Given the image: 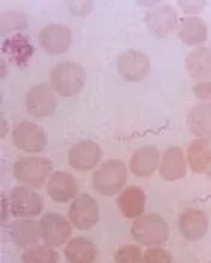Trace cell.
I'll list each match as a JSON object with an SVG mask.
<instances>
[{
	"label": "cell",
	"instance_id": "cell-23",
	"mask_svg": "<svg viewBox=\"0 0 211 263\" xmlns=\"http://www.w3.org/2000/svg\"><path fill=\"white\" fill-rule=\"evenodd\" d=\"M64 256L69 262L89 263L95 261L97 249L87 238L78 237L71 239L64 249Z\"/></svg>",
	"mask_w": 211,
	"mask_h": 263
},
{
	"label": "cell",
	"instance_id": "cell-7",
	"mask_svg": "<svg viewBox=\"0 0 211 263\" xmlns=\"http://www.w3.org/2000/svg\"><path fill=\"white\" fill-rule=\"evenodd\" d=\"M12 141L17 148L26 152H41L47 146V137L43 128L27 121L13 128Z\"/></svg>",
	"mask_w": 211,
	"mask_h": 263
},
{
	"label": "cell",
	"instance_id": "cell-34",
	"mask_svg": "<svg viewBox=\"0 0 211 263\" xmlns=\"http://www.w3.org/2000/svg\"><path fill=\"white\" fill-rule=\"evenodd\" d=\"M5 121L4 120H2V137H4L5 136V133H6V129H5Z\"/></svg>",
	"mask_w": 211,
	"mask_h": 263
},
{
	"label": "cell",
	"instance_id": "cell-22",
	"mask_svg": "<svg viewBox=\"0 0 211 263\" xmlns=\"http://www.w3.org/2000/svg\"><path fill=\"white\" fill-rule=\"evenodd\" d=\"M189 130L202 139H211V104L202 103L196 105L188 114Z\"/></svg>",
	"mask_w": 211,
	"mask_h": 263
},
{
	"label": "cell",
	"instance_id": "cell-13",
	"mask_svg": "<svg viewBox=\"0 0 211 263\" xmlns=\"http://www.w3.org/2000/svg\"><path fill=\"white\" fill-rule=\"evenodd\" d=\"M144 21L148 32L157 37L169 36L178 27V16L175 10L169 5L157 6L150 10Z\"/></svg>",
	"mask_w": 211,
	"mask_h": 263
},
{
	"label": "cell",
	"instance_id": "cell-29",
	"mask_svg": "<svg viewBox=\"0 0 211 263\" xmlns=\"http://www.w3.org/2000/svg\"><path fill=\"white\" fill-rule=\"evenodd\" d=\"M171 261V255L163 249L158 248L147 249L143 257L144 263H170Z\"/></svg>",
	"mask_w": 211,
	"mask_h": 263
},
{
	"label": "cell",
	"instance_id": "cell-16",
	"mask_svg": "<svg viewBox=\"0 0 211 263\" xmlns=\"http://www.w3.org/2000/svg\"><path fill=\"white\" fill-rule=\"evenodd\" d=\"M179 228L185 239L191 241L202 239L207 231L205 213L198 209L186 210L180 216Z\"/></svg>",
	"mask_w": 211,
	"mask_h": 263
},
{
	"label": "cell",
	"instance_id": "cell-15",
	"mask_svg": "<svg viewBox=\"0 0 211 263\" xmlns=\"http://www.w3.org/2000/svg\"><path fill=\"white\" fill-rule=\"evenodd\" d=\"M78 192V183L74 176L65 172H56L47 182V193L54 202L65 203L74 198Z\"/></svg>",
	"mask_w": 211,
	"mask_h": 263
},
{
	"label": "cell",
	"instance_id": "cell-30",
	"mask_svg": "<svg viewBox=\"0 0 211 263\" xmlns=\"http://www.w3.org/2000/svg\"><path fill=\"white\" fill-rule=\"evenodd\" d=\"M193 93H195L199 100L211 104V82H200V84H197L195 88H193Z\"/></svg>",
	"mask_w": 211,
	"mask_h": 263
},
{
	"label": "cell",
	"instance_id": "cell-9",
	"mask_svg": "<svg viewBox=\"0 0 211 263\" xmlns=\"http://www.w3.org/2000/svg\"><path fill=\"white\" fill-rule=\"evenodd\" d=\"M41 238L48 247H61L71 235V224L61 214L47 213L40 220Z\"/></svg>",
	"mask_w": 211,
	"mask_h": 263
},
{
	"label": "cell",
	"instance_id": "cell-3",
	"mask_svg": "<svg viewBox=\"0 0 211 263\" xmlns=\"http://www.w3.org/2000/svg\"><path fill=\"white\" fill-rule=\"evenodd\" d=\"M127 181V169L123 162L110 160L100 165L93 174V187L103 196H113L123 189Z\"/></svg>",
	"mask_w": 211,
	"mask_h": 263
},
{
	"label": "cell",
	"instance_id": "cell-35",
	"mask_svg": "<svg viewBox=\"0 0 211 263\" xmlns=\"http://www.w3.org/2000/svg\"><path fill=\"white\" fill-rule=\"evenodd\" d=\"M209 178H210V180H211V168H210V172H209Z\"/></svg>",
	"mask_w": 211,
	"mask_h": 263
},
{
	"label": "cell",
	"instance_id": "cell-14",
	"mask_svg": "<svg viewBox=\"0 0 211 263\" xmlns=\"http://www.w3.org/2000/svg\"><path fill=\"white\" fill-rule=\"evenodd\" d=\"M2 51L8 54L10 61L17 67H26L34 54V46L28 36L24 34H15L4 40Z\"/></svg>",
	"mask_w": 211,
	"mask_h": 263
},
{
	"label": "cell",
	"instance_id": "cell-31",
	"mask_svg": "<svg viewBox=\"0 0 211 263\" xmlns=\"http://www.w3.org/2000/svg\"><path fill=\"white\" fill-rule=\"evenodd\" d=\"M179 5L186 13H198L203 10L205 2H179Z\"/></svg>",
	"mask_w": 211,
	"mask_h": 263
},
{
	"label": "cell",
	"instance_id": "cell-33",
	"mask_svg": "<svg viewBox=\"0 0 211 263\" xmlns=\"http://www.w3.org/2000/svg\"><path fill=\"white\" fill-rule=\"evenodd\" d=\"M6 75V70H5V62L4 60H2V79H4Z\"/></svg>",
	"mask_w": 211,
	"mask_h": 263
},
{
	"label": "cell",
	"instance_id": "cell-28",
	"mask_svg": "<svg viewBox=\"0 0 211 263\" xmlns=\"http://www.w3.org/2000/svg\"><path fill=\"white\" fill-rule=\"evenodd\" d=\"M115 261L119 263H139L143 262L140 249L134 245H124L115 254Z\"/></svg>",
	"mask_w": 211,
	"mask_h": 263
},
{
	"label": "cell",
	"instance_id": "cell-11",
	"mask_svg": "<svg viewBox=\"0 0 211 263\" xmlns=\"http://www.w3.org/2000/svg\"><path fill=\"white\" fill-rule=\"evenodd\" d=\"M102 148L91 140H81L72 145L68 152V162L76 171H91L102 160Z\"/></svg>",
	"mask_w": 211,
	"mask_h": 263
},
{
	"label": "cell",
	"instance_id": "cell-18",
	"mask_svg": "<svg viewBox=\"0 0 211 263\" xmlns=\"http://www.w3.org/2000/svg\"><path fill=\"white\" fill-rule=\"evenodd\" d=\"M160 162L158 148L152 145L143 146L134 152L130 158V169L133 174L140 178H147L154 174Z\"/></svg>",
	"mask_w": 211,
	"mask_h": 263
},
{
	"label": "cell",
	"instance_id": "cell-21",
	"mask_svg": "<svg viewBox=\"0 0 211 263\" xmlns=\"http://www.w3.org/2000/svg\"><path fill=\"white\" fill-rule=\"evenodd\" d=\"M207 37V26L199 17H185L179 26V39L188 46L202 45Z\"/></svg>",
	"mask_w": 211,
	"mask_h": 263
},
{
	"label": "cell",
	"instance_id": "cell-1",
	"mask_svg": "<svg viewBox=\"0 0 211 263\" xmlns=\"http://www.w3.org/2000/svg\"><path fill=\"white\" fill-rule=\"evenodd\" d=\"M86 80V69L76 62H62L51 72L52 87L62 97H72L80 93Z\"/></svg>",
	"mask_w": 211,
	"mask_h": 263
},
{
	"label": "cell",
	"instance_id": "cell-8",
	"mask_svg": "<svg viewBox=\"0 0 211 263\" xmlns=\"http://www.w3.org/2000/svg\"><path fill=\"white\" fill-rule=\"evenodd\" d=\"M117 68L121 76L126 81L140 82L150 72V61L143 52L127 50L120 54Z\"/></svg>",
	"mask_w": 211,
	"mask_h": 263
},
{
	"label": "cell",
	"instance_id": "cell-6",
	"mask_svg": "<svg viewBox=\"0 0 211 263\" xmlns=\"http://www.w3.org/2000/svg\"><path fill=\"white\" fill-rule=\"evenodd\" d=\"M68 216L78 230L87 231L98 222L99 206L91 196L81 193L72 200Z\"/></svg>",
	"mask_w": 211,
	"mask_h": 263
},
{
	"label": "cell",
	"instance_id": "cell-19",
	"mask_svg": "<svg viewBox=\"0 0 211 263\" xmlns=\"http://www.w3.org/2000/svg\"><path fill=\"white\" fill-rule=\"evenodd\" d=\"M145 200H146V196H145L144 190L138 186H130L121 193L117 198V204L124 216L128 219H136L144 213Z\"/></svg>",
	"mask_w": 211,
	"mask_h": 263
},
{
	"label": "cell",
	"instance_id": "cell-2",
	"mask_svg": "<svg viewBox=\"0 0 211 263\" xmlns=\"http://www.w3.org/2000/svg\"><path fill=\"white\" fill-rule=\"evenodd\" d=\"M131 235L145 247H158L167 243L169 226L163 217L157 214H146L131 224Z\"/></svg>",
	"mask_w": 211,
	"mask_h": 263
},
{
	"label": "cell",
	"instance_id": "cell-24",
	"mask_svg": "<svg viewBox=\"0 0 211 263\" xmlns=\"http://www.w3.org/2000/svg\"><path fill=\"white\" fill-rule=\"evenodd\" d=\"M186 68L193 79L211 78V50L199 47L192 51L186 60Z\"/></svg>",
	"mask_w": 211,
	"mask_h": 263
},
{
	"label": "cell",
	"instance_id": "cell-27",
	"mask_svg": "<svg viewBox=\"0 0 211 263\" xmlns=\"http://www.w3.org/2000/svg\"><path fill=\"white\" fill-rule=\"evenodd\" d=\"M27 28V17L18 11H8L2 15V35L13 30H23Z\"/></svg>",
	"mask_w": 211,
	"mask_h": 263
},
{
	"label": "cell",
	"instance_id": "cell-4",
	"mask_svg": "<svg viewBox=\"0 0 211 263\" xmlns=\"http://www.w3.org/2000/svg\"><path fill=\"white\" fill-rule=\"evenodd\" d=\"M10 212L18 219H32L43 212L44 202L40 195L28 186H16L9 196Z\"/></svg>",
	"mask_w": 211,
	"mask_h": 263
},
{
	"label": "cell",
	"instance_id": "cell-32",
	"mask_svg": "<svg viewBox=\"0 0 211 263\" xmlns=\"http://www.w3.org/2000/svg\"><path fill=\"white\" fill-rule=\"evenodd\" d=\"M2 198H3V214H2V222H4V221L6 220V212H8V210L10 209L9 208V202H8V199L5 198L4 197V195L2 196Z\"/></svg>",
	"mask_w": 211,
	"mask_h": 263
},
{
	"label": "cell",
	"instance_id": "cell-17",
	"mask_svg": "<svg viewBox=\"0 0 211 263\" xmlns=\"http://www.w3.org/2000/svg\"><path fill=\"white\" fill-rule=\"evenodd\" d=\"M9 234L13 243L20 248H30L37 244L41 230L36 221L29 219L16 220L10 224Z\"/></svg>",
	"mask_w": 211,
	"mask_h": 263
},
{
	"label": "cell",
	"instance_id": "cell-25",
	"mask_svg": "<svg viewBox=\"0 0 211 263\" xmlns=\"http://www.w3.org/2000/svg\"><path fill=\"white\" fill-rule=\"evenodd\" d=\"M187 157L189 167L195 173H203L211 161V145L206 139L193 140L188 145Z\"/></svg>",
	"mask_w": 211,
	"mask_h": 263
},
{
	"label": "cell",
	"instance_id": "cell-5",
	"mask_svg": "<svg viewBox=\"0 0 211 263\" xmlns=\"http://www.w3.org/2000/svg\"><path fill=\"white\" fill-rule=\"evenodd\" d=\"M52 171V163L45 157H23L13 165V174L18 181L40 187Z\"/></svg>",
	"mask_w": 211,
	"mask_h": 263
},
{
	"label": "cell",
	"instance_id": "cell-12",
	"mask_svg": "<svg viewBox=\"0 0 211 263\" xmlns=\"http://www.w3.org/2000/svg\"><path fill=\"white\" fill-rule=\"evenodd\" d=\"M71 32L63 24H50L39 32V43L47 54H62L71 46Z\"/></svg>",
	"mask_w": 211,
	"mask_h": 263
},
{
	"label": "cell",
	"instance_id": "cell-20",
	"mask_svg": "<svg viewBox=\"0 0 211 263\" xmlns=\"http://www.w3.org/2000/svg\"><path fill=\"white\" fill-rule=\"evenodd\" d=\"M160 174L165 181H175L185 176L186 164L181 148L171 146L164 152L160 167Z\"/></svg>",
	"mask_w": 211,
	"mask_h": 263
},
{
	"label": "cell",
	"instance_id": "cell-26",
	"mask_svg": "<svg viewBox=\"0 0 211 263\" xmlns=\"http://www.w3.org/2000/svg\"><path fill=\"white\" fill-rule=\"evenodd\" d=\"M48 247V245H47ZM47 247H37L28 249L23 252L21 261L26 263H56L60 256L54 250Z\"/></svg>",
	"mask_w": 211,
	"mask_h": 263
},
{
	"label": "cell",
	"instance_id": "cell-10",
	"mask_svg": "<svg viewBox=\"0 0 211 263\" xmlns=\"http://www.w3.org/2000/svg\"><path fill=\"white\" fill-rule=\"evenodd\" d=\"M26 108L30 115L47 117L56 111L57 98L47 84H40L29 89L26 96Z\"/></svg>",
	"mask_w": 211,
	"mask_h": 263
}]
</instances>
